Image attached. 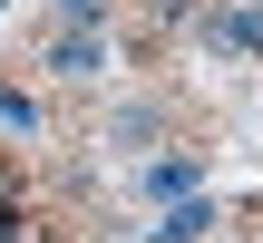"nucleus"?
<instances>
[{"label": "nucleus", "mask_w": 263, "mask_h": 243, "mask_svg": "<svg viewBox=\"0 0 263 243\" xmlns=\"http://www.w3.org/2000/svg\"><path fill=\"white\" fill-rule=\"evenodd\" d=\"M137 195H146V205L205 195V156H195V146H185V156H146V166H137Z\"/></svg>", "instance_id": "obj_2"}, {"label": "nucleus", "mask_w": 263, "mask_h": 243, "mask_svg": "<svg viewBox=\"0 0 263 243\" xmlns=\"http://www.w3.org/2000/svg\"><path fill=\"white\" fill-rule=\"evenodd\" d=\"M0 243H29V166L10 136H0Z\"/></svg>", "instance_id": "obj_4"}, {"label": "nucleus", "mask_w": 263, "mask_h": 243, "mask_svg": "<svg viewBox=\"0 0 263 243\" xmlns=\"http://www.w3.org/2000/svg\"><path fill=\"white\" fill-rule=\"evenodd\" d=\"M29 68H49L59 88H98V78H107V29H88V19H49V39H39Z\"/></svg>", "instance_id": "obj_1"}, {"label": "nucleus", "mask_w": 263, "mask_h": 243, "mask_svg": "<svg viewBox=\"0 0 263 243\" xmlns=\"http://www.w3.org/2000/svg\"><path fill=\"white\" fill-rule=\"evenodd\" d=\"M0 136H49V107H39L20 78H0Z\"/></svg>", "instance_id": "obj_6"}, {"label": "nucleus", "mask_w": 263, "mask_h": 243, "mask_svg": "<svg viewBox=\"0 0 263 243\" xmlns=\"http://www.w3.org/2000/svg\"><path fill=\"white\" fill-rule=\"evenodd\" d=\"M185 19H205V0H146V29H137V39H146V49H166Z\"/></svg>", "instance_id": "obj_7"}, {"label": "nucleus", "mask_w": 263, "mask_h": 243, "mask_svg": "<svg viewBox=\"0 0 263 243\" xmlns=\"http://www.w3.org/2000/svg\"><path fill=\"white\" fill-rule=\"evenodd\" d=\"M49 10H59V19H88V29H107V19H117L127 0H49Z\"/></svg>", "instance_id": "obj_8"}, {"label": "nucleus", "mask_w": 263, "mask_h": 243, "mask_svg": "<svg viewBox=\"0 0 263 243\" xmlns=\"http://www.w3.org/2000/svg\"><path fill=\"white\" fill-rule=\"evenodd\" d=\"M205 49H234V58H263V0H224L205 19Z\"/></svg>", "instance_id": "obj_3"}, {"label": "nucleus", "mask_w": 263, "mask_h": 243, "mask_svg": "<svg viewBox=\"0 0 263 243\" xmlns=\"http://www.w3.org/2000/svg\"><path fill=\"white\" fill-rule=\"evenodd\" d=\"M205 234H215V205H205V195H176V205L156 214V243H205Z\"/></svg>", "instance_id": "obj_5"}]
</instances>
